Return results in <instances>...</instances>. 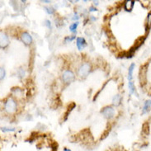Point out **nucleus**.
I'll list each match as a JSON object with an SVG mask.
<instances>
[{"label": "nucleus", "mask_w": 151, "mask_h": 151, "mask_svg": "<svg viewBox=\"0 0 151 151\" xmlns=\"http://www.w3.org/2000/svg\"><path fill=\"white\" fill-rule=\"evenodd\" d=\"M5 110L8 113H13L17 110V102L12 98H9L4 104Z\"/></svg>", "instance_id": "nucleus-1"}, {"label": "nucleus", "mask_w": 151, "mask_h": 151, "mask_svg": "<svg viewBox=\"0 0 151 151\" xmlns=\"http://www.w3.org/2000/svg\"><path fill=\"white\" fill-rule=\"evenodd\" d=\"M12 93L14 96H22V89H20L19 88H14V89H12Z\"/></svg>", "instance_id": "nucleus-13"}, {"label": "nucleus", "mask_w": 151, "mask_h": 151, "mask_svg": "<svg viewBox=\"0 0 151 151\" xmlns=\"http://www.w3.org/2000/svg\"><path fill=\"white\" fill-rule=\"evenodd\" d=\"M122 102V96L120 94H116L115 95L113 98H112V104L116 106H118Z\"/></svg>", "instance_id": "nucleus-8"}, {"label": "nucleus", "mask_w": 151, "mask_h": 151, "mask_svg": "<svg viewBox=\"0 0 151 151\" xmlns=\"http://www.w3.org/2000/svg\"><path fill=\"white\" fill-rule=\"evenodd\" d=\"M101 113H102L106 118L111 119L114 116L115 110L112 106H105V107L102 108V110L101 111Z\"/></svg>", "instance_id": "nucleus-4"}, {"label": "nucleus", "mask_w": 151, "mask_h": 151, "mask_svg": "<svg viewBox=\"0 0 151 151\" xmlns=\"http://www.w3.org/2000/svg\"><path fill=\"white\" fill-rule=\"evenodd\" d=\"M78 26V22H74V23H73V24H71L70 26V30L71 32H74L75 33L76 32H77V27Z\"/></svg>", "instance_id": "nucleus-12"}, {"label": "nucleus", "mask_w": 151, "mask_h": 151, "mask_svg": "<svg viewBox=\"0 0 151 151\" xmlns=\"http://www.w3.org/2000/svg\"><path fill=\"white\" fill-rule=\"evenodd\" d=\"M9 45V39L7 34L4 32L0 33V48H6Z\"/></svg>", "instance_id": "nucleus-5"}, {"label": "nucleus", "mask_w": 151, "mask_h": 151, "mask_svg": "<svg viewBox=\"0 0 151 151\" xmlns=\"http://www.w3.org/2000/svg\"><path fill=\"white\" fill-rule=\"evenodd\" d=\"M6 75V71L4 70V68L0 67V80H3Z\"/></svg>", "instance_id": "nucleus-16"}, {"label": "nucleus", "mask_w": 151, "mask_h": 151, "mask_svg": "<svg viewBox=\"0 0 151 151\" xmlns=\"http://www.w3.org/2000/svg\"><path fill=\"white\" fill-rule=\"evenodd\" d=\"M76 45H77L78 49L79 50H82L83 49H84L87 45V42H86L85 39L83 37H78L76 40Z\"/></svg>", "instance_id": "nucleus-7"}, {"label": "nucleus", "mask_w": 151, "mask_h": 151, "mask_svg": "<svg viewBox=\"0 0 151 151\" xmlns=\"http://www.w3.org/2000/svg\"><path fill=\"white\" fill-rule=\"evenodd\" d=\"M128 87H129V90H130V93L131 94L134 93V92H135V85H134V83L132 81H129L128 83Z\"/></svg>", "instance_id": "nucleus-14"}, {"label": "nucleus", "mask_w": 151, "mask_h": 151, "mask_svg": "<svg viewBox=\"0 0 151 151\" xmlns=\"http://www.w3.org/2000/svg\"><path fill=\"white\" fill-rule=\"evenodd\" d=\"M21 39L26 45H30L32 42V37L28 32H23L21 36Z\"/></svg>", "instance_id": "nucleus-6"}, {"label": "nucleus", "mask_w": 151, "mask_h": 151, "mask_svg": "<svg viewBox=\"0 0 151 151\" xmlns=\"http://www.w3.org/2000/svg\"><path fill=\"white\" fill-rule=\"evenodd\" d=\"M135 68V64H131L130 67H129V70H128V80L129 81H132V78H133V72Z\"/></svg>", "instance_id": "nucleus-9"}, {"label": "nucleus", "mask_w": 151, "mask_h": 151, "mask_svg": "<svg viewBox=\"0 0 151 151\" xmlns=\"http://www.w3.org/2000/svg\"><path fill=\"white\" fill-rule=\"evenodd\" d=\"M93 3H94V4H95V5H98V1H97V2H96V1H94Z\"/></svg>", "instance_id": "nucleus-23"}, {"label": "nucleus", "mask_w": 151, "mask_h": 151, "mask_svg": "<svg viewBox=\"0 0 151 151\" xmlns=\"http://www.w3.org/2000/svg\"><path fill=\"white\" fill-rule=\"evenodd\" d=\"M134 5H135V2H134V1H131V0L126 1V3H125V9H126L127 11H129V12H130V11L132 10Z\"/></svg>", "instance_id": "nucleus-10"}, {"label": "nucleus", "mask_w": 151, "mask_h": 151, "mask_svg": "<svg viewBox=\"0 0 151 151\" xmlns=\"http://www.w3.org/2000/svg\"><path fill=\"white\" fill-rule=\"evenodd\" d=\"M45 25L48 27V28H51V24H50V22L49 20H46L45 21Z\"/></svg>", "instance_id": "nucleus-19"}, {"label": "nucleus", "mask_w": 151, "mask_h": 151, "mask_svg": "<svg viewBox=\"0 0 151 151\" xmlns=\"http://www.w3.org/2000/svg\"><path fill=\"white\" fill-rule=\"evenodd\" d=\"M45 10L48 14H53L55 12V9L53 8H45Z\"/></svg>", "instance_id": "nucleus-17"}, {"label": "nucleus", "mask_w": 151, "mask_h": 151, "mask_svg": "<svg viewBox=\"0 0 151 151\" xmlns=\"http://www.w3.org/2000/svg\"><path fill=\"white\" fill-rule=\"evenodd\" d=\"M89 11L90 12H97L98 11V9L96 8H93V7H91V8H89Z\"/></svg>", "instance_id": "nucleus-20"}, {"label": "nucleus", "mask_w": 151, "mask_h": 151, "mask_svg": "<svg viewBox=\"0 0 151 151\" xmlns=\"http://www.w3.org/2000/svg\"><path fill=\"white\" fill-rule=\"evenodd\" d=\"M64 151H72V150H70V149H68V148H65V149H64Z\"/></svg>", "instance_id": "nucleus-21"}, {"label": "nucleus", "mask_w": 151, "mask_h": 151, "mask_svg": "<svg viewBox=\"0 0 151 151\" xmlns=\"http://www.w3.org/2000/svg\"><path fill=\"white\" fill-rule=\"evenodd\" d=\"M150 100H148L146 102H145V106L143 107V113H146L150 111Z\"/></svg>", "instance_id": "nucleus-11"}, {"label": "nucleus", "mask_w": 151, "mask_h": 151, "mask_svg": "<svg viewBox=\"0 0 151 151\" xmlns=\"http://www.w3.org/2000/svg\"><path fill=\"white\" fill-rule=\"evenodd\" d=\"M42 3H45V4H49V3H50V1H45V0H44V1H42Z\"/></svg>", "instance_id": "nucleus-22"}, {"label": "nucleus", "mask_w": 151, "mask_h": 151, "mask_svg": "<svg viewBox=\"0 0 151 151\" xmlns=\"http://www.w3.org/2000/svg\"><path fill=\"white\" fill-rule=\"evenodd\" d=\"M0 130L3 132H10V131H15V128H10V127H1Z\"/></svg>", "instance_id": "nucleus-15"}, {"label": "nucleus", "mask_w": 151, "mask_h": 151, "mask_svg": "<svg viewBox=\"0 0 151 151\" xmlns=\"http://www.w3.org/2000/svg\"><path fill=\"white\" fill-rule=\"evenodd\" d=\"M74 78H75L74 74L71 70H66L62 74V79L66 83H72L74 80Z\"/></svg>", "instance_id": "nucleus-3"}, {"label": "nucleus", "mask_w": 151, "mask_h": 151, "mask_svg": "<svg viewBox=\"0 0 151 151\" xmlns=\"http://www.w3.org/2000/svg\"><path fill=\"white\" fill-rule=\"evenodd\" d=\"M91 70V65L88 63L83 64L78 69V75L80 77H87Z\"/></svg>", "instance_id": "nucleus-2"}, {"label": "nucleus", "mask_w": 151, "mask_h": 151, "mask_svg": "<svg viewBox=\"0 0 151 151\" xmlns=\"http://www.w3.org/2000/svg\"><path fill=\"white\" fill-rule=\"evenodd\" d=\"M75 39V37H67L65 38V42H71L72 41H74Z\"/></svg>", "instance_id": "nucleus-18"}]
</instances>
